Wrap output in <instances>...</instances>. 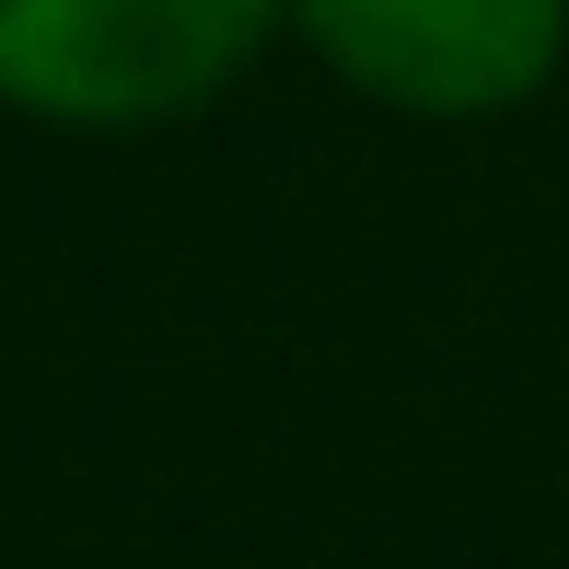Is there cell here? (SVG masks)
<instances>
[{
  "label": "cell",
  "instance_id": "obj_1",
  "mask_svg": "<svg viewBox=\"0 0 569 569\" xmlns=\"http://www.w3.org/2000/svg\"><path fill=\"white\" fill-rule=\"evenodd\" d=\"M291 0H0V106L47 128H174L221 106Z\"/></svg>",
  "mask_w": 569,
  "mask_h": 569
},
{
  "label": "cell",
  "instance_id": "obj_2",
  "mask_svg": "<svg viewBox=\"0 0 569 569\" xmlns=\"http://www.w3.org/2000/svg\"><path fill=\"white\" fill-rule=\"evenodd\" d=\"M291 36L383 117L477 128L558 82L569 0H291Z\"/></svg>",
  "mask_w": 569,
  "mask_h": 569
}]
</instances>
